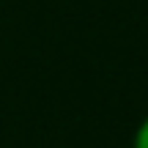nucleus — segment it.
Masks as SVG:
<instances>
[{
	"label": "nucleus",
	"instance_id": "nucleus-1",
	"mask_svg": "<svg viewBox=\"0 0 148 148\" xmlns=\"http://www.w3.org/2000/svg\"><path fill=\"white\" fill-rule=\"evenodd\" d=\"M132 148H148V115L140 121V126L134 129V137H132Z\"/></svg>",
	"mask_w": 148,
	"mask_h": 148
}]
</instances>
